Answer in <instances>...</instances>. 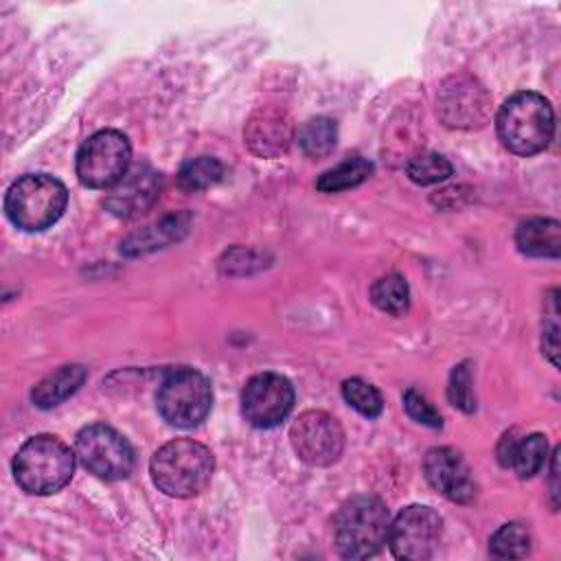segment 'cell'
<instances>
[{"mask_svg":"<svg viewBox=\"0 0 561 561\" xmlns=\"http://www.w3.org/2000/svg\"><path fill=\"white\" fill-rule=\"evenodd\" d=\"M215 469L213 454L206 445L191 438H175L162 445L151 462L153 484L173 497H193L206 489Z\"/></svg>","mask_w":561,"mask_h":561,"instance_id":"1","label":"cell"},{"mask_svg":"<svg viewBox=\"0 0 561 561\" xmlns=\"http://www.w3.org/2000/svg\"><path fill=\"white\" fill-rule=\"evenodd\" d=\"M497 136L517 156L543 151L554 134V112L537 92H517L504 101L495 118Z\"/></svg>","mask_w":561,"mask_h":561,"instance_id":"2","label":"cell"},{"mask_svg":"<svg viewBox=\"0 0 561 561\" xmlns=\"http://www.w3.org/2000/svg\"><path fill=\"white\" fill-rule=\"evenodd\" d=\"M390 515L375 495H355L344 502L333 519V537L342 557L366 559L388 543Z\"/></svg>","mask_w":561,"mask_h":561,"instance_id":"3","label":"cell"},{"mask_svg":"<svg viewBox=\"0 0 561 561\" xmlns=\"http://www.w3.org/2000/svg\"><path fill=\"white\" fill-rule=\"evenodd\" d=\"M75 471V454L50 434L28 438L13 458L15 482L33 495H50L68 484Z\"/></svg>","mask_w":561,"mask_h":561,"instance_id":"4","label":"cell"},{"mask_svg":"<svg viewBox=\"0 0 561 561\" xmlns=\"http://www.w3.org/2000/svg\"><path fill=\"white\" fill-rule=\"evenodd\" d=\"M66 186L46 173H31L15 180L4 197V210L13 226L35 232L53 226L66 210Z\"/></svg>","mask_w":561,"mask_h":561,"instance_id":"5","label":"cell"},{"mask_svg":"<svg viewBox=\"0 0 561 561\" xmlns=\"http://www.w3.org/2000/svg\"><path fill=\"white\" fill-rule=\"evenodd\" d=\"M158 412L175 427L202 423L213 403L210 381L195 368L180 366L164 375L158 388Z\"/></svg>","mask_w":561,"mask_h":561,"instance_id":"6","label":"cell"},{"mask_svg":"<svg viewBox=\"0 0 561 561\" xmlns=\"http://www.w3.org/2000/svg\"><path fill=\"white\" fill-rule=\"evenodd\" d=\"M131 147L127 136L116 129L92 134L77 151V178L83 186H114L129 171Z\"/></svg>","mask_w":561,"mask_h":561,"instance_id":"7","label":"cell"},{"mask_svg":"<svg viewBox=\"0 0 561 561\" xmlns=\"http://www.w3.org/2000/svg\"><path fill=\"white\" fill-rule=\"evenodd\" d=\"M79 462L103 480H121L131 473L134 451L129 443L110 425H85L75 440Z\"/></svg>","mask_w":561,"mask_h":561,"instance_id":"8","label":"cell"},{"mask_svg":"<svg viewBox=\"0 0 561 561\" xmlns=\"http://www.w3.org/2000/svg\"><path fill=\"white\" fill-rule=\"evenodd\" d=\"M440 517L434 508L412 504L403 508L388 530V543L397 559L423 561L434 554L440 539Z\"/></svg>","mask_w":561,"mask_h":561,"instance_id":"9","label":"cell"},{"mask_svg":"<svg viewBox=\"0 0 561 561\" xmlns=\"http://www.w3.org/2000/svg\"><path fill=\"white\" fill-rule=\"evenodd\" d=\"M294 408V386L278 373H261L241 390V412L254 427L278 425Z\"/></svg>","mask_w":561,"mask_h":561,"instance_id":"10","label":"cell"},{"mask_svg":"<svg viewBox=\"0 0 561 561\" xmlns=\"http://www.w3.org/2000/svg\"><path fill=\"white\" fill-rule=\"evenodd\" d=\"M289 438L296 456L316 467L335 462L344 447V432L340 423L322 410L302 412L291 425Z\"/></svg>","mask_w":561,"mask_h":561,"instance_id":"11","label":"cell"},{"mask_svg":"<svg viewBox=\"0 0 561 561\" xmlns=\"http://www.w3.org/2000/svg\"><path fill=\"white\" fill-rule=\"evenodd\" d=\"M423 471L427 482L451 502H469L476 493L471 471L462 456L449 447H434L425 454Z\"/></svg>","mask_w":561,"mask_h":561,"instance_id":"12","label":"cell"},{"mask_svg":"<svg viewBox=\"0 0 561 561\" xmlns=\"http://www.w3.org/2000/svg\"><path fill=\"white\" fill-rule=\"evenodd\" d=\"M162 178L147 164L129 169L105 197V206L116 217H136L147 210L160 195Z\"/></svg>","mask_w":561,"mask_h":561,"instance_id":"13","label":"cell"},{"mask_svg":"<svg viewBox=\"0 0 561 561\" xmlns=\"http://www.w3.org/2000/svg\"><path fill=\"white\" fill-rule=\"evenodd\" d=\"M465 81L467 83H462V79H454V85H445L440 94V112L447 125L471 127L484 116L486 99L482 88L469 79Z\"/></svg>","mask_w":561,"mask_h":561,"instance_id":"14","label":"cell"},{"mask_svg":"<svg viewBox=\"0 0 561 561\" xmlns=\"http://www.w3.org/2000/svg\"><path fill=\"white\" fill-rule=\"evenodd\" d=\"M548 440L543 434H528L522 438L504 436L500 445V460L504 467H513L519 478H533L546 465Z\"/></svg>","mask_w":561,"mask_h":561,"instance_id":"15","label":"cell"},{"mask_svg":"<svg viewBox=\"0 0 561 561\" xmlns=\"http://www.w3.org/2000/svg\"><path fill=\"white\" fill-rule=\"evenodd\" d=\"M515 243L528 256L557 259L561 252V226L554 219H528L517 228Z\"/></svg>","mask_w":561,"mask_h":561,"instance_id":"16","label":"cell"},{"mask_svg":"<svg viewBox=\"0 0 561 561\" xmlns=\"http://www.w3.org/2000/svg\"><path fill=\"white\" fill-rule=\"evenodd\" d=\"M85 381V368L79 364L61 366L53 375L44 377L35 388H33V403L37 408H53L66 401L72 392L79 390V386Z\"/></svg>","mask_w":561,"mask_h":561,"instance_id":"17","label":"cell"},{"mask_svg":"<svg viewBox=\"0 0 561 561\" xmlns=\"http://www.w3.org/2000/svg\"><path fill=\"white\" fill-rule=\"evenodd\" d=\"M370 173H373V162L362 156H353V158H346L344 162L335 164L333 169L324 171L318 178L316 186L322 193H337V191H346V188L362 184L364 180H368Z\"/></svg>","mask_w":561,"mask_h":561,"instance_id":"18","label":"cell"},{"mask_svg":"<svg viewBox=\"0 0 561 561\" xmlns=\"http://www.w3.org/2000/svg\"><path fill=\"white\" fill-rule=\"evenodd\" d=\"M335 138H337V127L331 118H324V116L309 118L298 129V145L302 153L311 158L327 156L335 147Z\"/></svg>","mask_w":561,"mask_h":561,"instance_id":"19","label":"cell"},{"mask_svg":"<svg viewBox=\"0 0 561 561\" xmlns=\"http://www.w3.org/2000/svg\"><path fill=\"white\" fill-rule=\"evenodd\" d=\"M221 178H224V164L213 156H199L182 164L178 173V184L188 193H197L217 184Z\"/></svg>","mask_w":561,"mask_h":561,"instance_id":"20","label":"cell"},{"mask_svg":"<svg viewBox=\"0 0 561 561\" xmlns=\"http://www.w3.org/2000/svg\"><path fill=\"white\" fill-rule=\"evenodd\" d=\"M370 298L381 311L390 316H403L410 307V289L405 278L399 274H388L375 280L370 287Z\"/></svg>","mask_w":561,"mask_h":561,"instance_id":"21","label":"cell"},{"mask_svg":"<svg viewBox=\"0 0 561 561\" xmlns=\"http://www.w3.org/2000/svg\"><path fill=\"white\" fill-rule=\"evenodd\" d=\"M489 550L497 559H522L530 552V535L517 522L504 524L493 533Z\"/></svg>","mask_w":561,"mask_h":561,"instance_id":"22","label":"cell"},{"mask_svg":"<svg viewBox=\"0 0 561 561\" xmlns=\"http://www.w3.org/2000/svg\"><path fill=\"white\" fill-rule=\"evenodd\" d=\"M342 397L362 416L375 419V416L381 414L383 399H381L379 390L375 386H370L368 381H364V379H357V377L355 379H346L342 383Z\"/></svg>","mask_w":561,"mask_h":561,"instance_id":"23","label":"cell"},{"mask_svg":"<svg viewBox=\"0 0 561 561\" xmlns=\"http://www.w3.org/2000/svg\"><path fill=\"white\" fill-rule=\"evenodd\" d=\"M405 173L412 182L425 186V184H436L447 180L454 173V167L447 158L438 153H421L408 162Z\"/></svg>","mask_w":561,"mask_h":561,"instance_id":"24","label":"cell"},{"mask_svg":"<svg viewBox=\"0 0 561 561\" xmlns=\"http://www.w3.org/2000/svg\"><path fill=\"white\" fill-rule=\"evenodd\" d=\"M178 228H186L180 217H169L164 221H160L158 226H149L145 232H138L136 237H131L127 243H125V252H131V254H138V252H145V250H153V248H160L162 243L175 239L178 234Z\"/></svg>","mask_w":561,"mask_h":561,"instance_id":"25","label":"cell"},{"mask_svg":"<svg viewBox=\"0 0 561 561\" xmlns=\"http://www.w3.org/2000/svg\"><path fill=\"white\" fill-rule=\"evenodd\" d=\"M447 397L451 401V405L460 408L462 412H473L476 408V397L471 390V375L467 364H458L451 373L449 379V388H447Z\"/></svg>","mask_w":561,"mask_h":561,"instance_id":"26","label":"cell"},{"mask_svg":"<svg viewBox=\"0 0 561 561\" xmlns=\"http://www.w3.org/2000/svg\"><path fill=\"white\" fill-rule=\"evenodd\" d=\"M403 405H405L408 414H410L416 423L427 425V427H440V425H443V419H440V414L434 410V405H432L421 392H416L414 388L405 390V394H403Z\"/></svg>","mask_w":561,"mask_h":561,"instance_id":"27","label":"cell"}]
</instances>
